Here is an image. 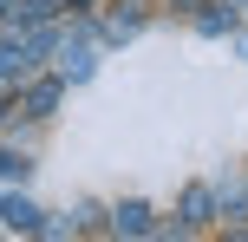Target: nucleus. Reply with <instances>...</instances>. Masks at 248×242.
<instances>
[{"mask_svg":"<svg viewBox=\"0 0 248 242\" xmlns=\"http://www.w3.org/2000/svg\"><path fill=\"white\" fill-rule=\"evenodd\" d=\"M111 229H118V236H157V223H150L144 203H118V210H111Z\"/></svg>","mask_w":248,"mask_h":242,"instance_id":"f257e3e1","label":"nucleus"},{"mask_svg":"<svg viewBox=\"0 0 248 242\" xmlns=\"http://www.w3.org/2000/svg\"><path fill=\"white\" fill-rule=\"evenodd\" d=\"M0 223H7V229H26V236H33L46 216H39V210L26 203V196H7V203H0Z\"/></svg>","mask_w":248,"mask_h":242,"instance_id":"f03ea898","label":"nucleus"},{"mask_svg":"<svg viewBox=\"0 0 248 242\" xmlns=\"http://www.w3.org/2000/svg\"><path fill=\"white\" fill-rule=\"evenodd\" d=\"M216 216V190H183V229H202Z\"/></svg>","mask_w":248,"mask_h":242,"instance_id":"7ed1b4c3","label":"nucleus"},{"mask_svg":"<svg viewBox=\"0 0 248 242\" xmlns=\"http://www.w3.org/2000/svg\"><path fill=\"white\" fill-rule=\"evenodd\" d=\"M52 105H59V79H39V85L26 92L20 112H26V118H52Z\"/></svg>","mask_w":248,"mask_h":242,"instance_id":"20e7f679","label":"nucleus"},{"mask_svg":"<svg viewBox=\"0 0 248 242\" xmlns=\"http://www.w3.org/2000/svg\"><path fill=\"white\" fill-rule=\"evenodd\" d=\"M196 26H202V33H229V26H235V13H202Z\"/></svg>","mask_w":248,"mask_h":242,"instance_id":"39448f33","label":"nucleus"},{"mask_svg":"<svg viewBox=\"0 0 248 242\" xmlns=\"http://www.w3.org/2000/svg\"><path fill=\"white\" fill-rule=\"evenodd\" d=\"M26 170H33V164H26V157H13V151H0V177H26Z\"/></svg>","mask_w":248,"mask_h":242,"instance_id":"423d86ee","label":"nucleus"},{"mask_svg":"<svg viewBox=\"0 0 248 242\" xmlns=\"http://www.w3.org/2000/svg\"><path fill=\"white\" fill-rule=\"evenodd\" d=\"M39 229H46V236H72V229H85V223H78V216H52V223H39Z\"/></svg>","mask_w":248,"mask_h":242,"instance_id":"0eeeda50","label":"nucleus"}]
</instances>
